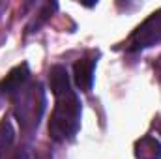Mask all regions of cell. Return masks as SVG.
Returning a JSON list of instances; mask_svg holds the SVG:
<instances>
[{"instance_id": "3", "label": "cell", "mask_w": 161, "mask_h": 159, "mask_svg": "<svg viewBox=\"0 0 161 159\" xmlns=\"http://www.w3.org/2000/svg\"><path fill=\"white\" fill-rule=\"evenodd\" d=\"M161 41V9L154 11L131 36L129 40V49L131 51H139V49H146L152 47Z\"/></svg>"}, {"instance_id": "4", "label": "cell", "mask_w": 161, "mask_h": 159, "mask_svg": "<svg viewBox=\"0 0 161 159\" xmlns=\"http://www.w3.org/2000/svg\"><path fill=\"white\" fill-rule=\"evenodd\" d=\"M28 77H30V71H28L26 64L15 66L4 79L0 80V94H8V96L17 94L25 86V82L28 80Z\"/></svg>"}, {"instance_id": "8", "label": "cell", "mask_w": 161, "mask_h": 159, "mask_svg": "<svg viewBox=\"0 0 161 159\" xmlns=\"http://www.w3.org/2000/svg\"><path fill=\"white\" fill-rule=\"evenodd\" d=\"M15 140V129L9 120H0V154L9 150Z\"/></svg>"}, {"instance_id": "9", "label": "cell", "mask_w": 161, "mask_h": 159, "mask_svg": "<svg viewBox=\"0 0 161 159\" xmlns=\"http://www.w3.org/2000/svg\"><path fill=\"white\" fill-rule=\"evenodd\" d=\"M13 159H38V156H36L30 148H23V150H19V152L15 154Z\"/></svg>"}, {"instance_id": "10", "label": "cell", "mask_w": 161, "mask_h": 159, "mask_svg": "<svg viewBox=\"0 0 161 159\" xmlns=\"http://www.w3.org/2000/svg\"><path fill=\"white\" fill-rule=\"evenodd\" d=\"M156 129H158V133H159V135H161V120H159V122H158V123H156Z\"/></svg>"}, {"instance_id": "2", "label": "cell", "mask_w": 161, "mask_h": 159, "mask_svg": "<svg viewBox=\"0 0 161 159\" xmlns=\"http://www.w3.org/2000/svg\"><path fill=\"white\" fill-rule=\"evenodd\" d=\"M45 109V97L40 84H34L28 92L21 96V101L15 107V116L21 125L25 127H36L40 123V118Z\"/></svg>"}, {"instance_id": "5", "label": "cell", "mask_w": 161, "mask_h": 159, "mask_svg": "<svg viewBox=\"0 0 161 159\" xmlns=\"http://www.w3.org/2000/svg\"><path fill=\"white\" fill-rule=\"evenodd\" d=\"M94 69H96V60L92 58H80L73 66V80L80 92H90L94 84Z\"/></svg>"}, {"instance_id": "1", "label": "cell", "mask_w": 161, "mask_h": 159, "mask_svg": "<svg viewBox=\"0 0 161 159\" xmlns=\"http://www.w3.org/2000/svg\"><path fill=\"white\" fill-rule=\"evenodd\" d=\"M80 125V101L79 97L73 94V90L69 94H64L60 97H56V105L54 111L49 120V135L53 140L62 142L71 139Z\"/></svg>"}, {"instance_id": "6", "label": "cell", "mask_w": 161, "mask_h": 159, "mask_svg": "<svg viewBox=\"0 0 161 159\" xmlns=\"http://www.w3.org/2000/svg\"><path fill=\"white\" fill-rule=\"evenodd\" d=\"M49 86H51V92L54 94V97H60V96L71 92L69 75H68V69L64 66L56 64L49 69Z\"/></svg>"}, {"instance_id": "7", "label": "cell", "mask_w": 161, "mask_h": 159, "mask_svg": "<svg viewBox=\"0 0 161 159\" xmlns=\"http://www.w3.org/2000/svg\"><path fill=\"white\" fill-rule=\"evenodd\" d=\"M137 159H161V144L154 137H144L135 144Z\"/></svg>"}]
</instances>
